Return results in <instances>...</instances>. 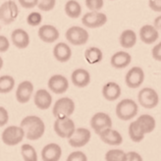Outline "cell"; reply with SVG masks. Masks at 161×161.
Returning <instances> with one entry per match:
<instances>
[{"label": "cell", "mask_w": 161, "mask_h": 161, "mask_svg": "<svg viewBox=\"0 0 161 161\" xmlns=\"http://www.w3.org/2000/svg\"><path fill=\"white\" fill-rule=\"evenodd\" d=\"M9 121V114L5 107L0 106V127L5 126Z\"/></svg>", "instance_id": "obj_37"}, {"label": "cell", "mask_w": 161, "mask_h": 161, "mask_svg": "<svg viewBox=\"0 0 161 161\" xmlns=\"http://www.w3.org/2000/svg\"><path fill=\"white\" fill-rule=\"evenodd\" d=\"M38 37L40 40L46 43H53L56 42L59 36V31L52 25H43L38 29Z\"/></svg>", "instance_id": "obj_15"}, {"label": "cell", "mask_w": 161, "mask_h": 161, "mask_svg": "<svg viewBox=\"0 0 161 161\" xmlns=\"http://www.w3.org/2000/svg\"><path fill=\"white\" fill-rule=\"evenodd\" d=\"M19 3L25 9H33V8L36 7L37 0H19Z\"/></svg>", "instance_id": "obj_39"}, {"label": "cell", "mask_w": 161, "mask_h": 161, "mask_svg": "<svg viewBox=\"0 0 161 161\" xmlns=\"http://www.w3.org/2000/svg\"><path fill=\"white\" fill-rule=\"evenodd\" d=\"M20 127L23 129L25 138L30 141H37L42 138L45 132V124L42 118L36 115L26 116L22 121Z\"/></svg>", "instance_id": "obj_1"}, {"label": "cell", "mask_w": 161, "mask_h": 161, "mask_svg": "<svg viewBox=\"0 0 161 161\" xmlns=\"http://www.w3.org/2000/svg\"><path fill=\"white\" fill-rule=\"evenodd\" d=\"M64 10H65V13L68 17L72 19H77L82 14V7H80V4L78 1H76V0H69V1H67L65 7H64Z\"/></svg>", "instance_id": "obj_28"}, {"label": "cell", "mask_w": 161, "mask_h": 161, "mask_svg": "<svg viewBox=\"0 0 161 161\" xmlns=\"http://www.w3.org/2000/svg\"><path fill=\"white\" fill-rule=\"evenodd\" d=\"M0 30H1V27H0Z\"/></svg>", "instance_id": "obj_46"}, {"label": "cell", "mask_w": 161, "mask_h": 161, "mask_svg": "<svg viewBox=\"0 0 161 161\" xmlns=\"http://www.w3.org/2000/svg\"><path fill=\"white\" fill-rule=\"evenodd\" d=\"M110 1H114V0H110Z\"/></svg>", "instance_id": "obj_45"}, {"label": "cell", "mask_w": 161, "mask_h": 161, "mask_svg": "<svg viewBox=\"0 0 161 161\" xmlns=\"http://www.w3.org/2000/svg\"><path fill=\"white\" fill-rule=\"evenodd\" d=\"M125 161H143L142 157L140 153L136 151H130L126 153V160Z\"/></svg>", "instance_id": "obj_40"}, {"label": "cell", "mask_w": 161, "mask_h": 161, "mask_svg": "<svg viewBox=\"0 0 161 161\" xmlns=\"http://www.w3.org/2000/svg\"><path fill=\"white\" fill-rule=\"evenodd\" d=\"M120 45L124 48H132L136 43V35L133 30H125L119 37Z\"/></svg>", "instance_id": "obj_26"}, {"label": "cell", "mask_w": 161, "mask_h": 161, "mask_svg": "<svg viewBox=\"0 0 161 161\" xmlns=\"http://www.w3.org/2000/svg\"><path fill=\"white\" fill-rule=\"evenodd\" d=\"M48 87L55 94H62L66 92L69 88V80L65 76L53 75L48 80Z\"/></svg>", "instance_id": "obj_13"}, {"label": "cell", "mask_w": 161, "mask_h": 161, "mask_svg": "<svg viewBox=\"0 0 161 161\" xmlns=\"http://www.w3.org/2000/svg\"><path fill=\"white\" fill-rule=\"evenodd\" d=\"M22 156L24 161H37V153L36 148L29 143H25L21 147Z\"/></svg>", "instance_id": "obj_31"}, {"label": "cell", "mask_w": 161, "mask_h": 161, "mask_svg": "<svg viewBox=\"0 0 161 161\" xmlns=\"http://www.w3.org/2000/svg\"><path fill=\"white\" fill-rule=\"evenodd\" d=\"M10 47V42L4 36H0V52H6Z\"/></svg>", "instance_id": "obj_41"}, {"label": "cell", "mask_w": 161, "mask_h": 161, "mask_svg": "<svg viewBox=\"0 0 161 161\" xmlns=\"http://www.w3.org/2000/svg\"><path fill=\"white\" fill-rule=\"evenodd\" d=\"M103 58V53L98 47H88L85 51V59L88 64H97Z\"/></svg>", "instance_id": "obj_27"}, {"label": "cell", "mask_w": 161, "mask_h": 161, "mask_svg": "<svg viewBox=\"0 0 161 161\" xmlns=\"http://www.w3.org/2000/svg\"><path fill=\"white\" fill-rule=\"evenodd\" d=\"M66 161H87V156L83 151H73L68 155Z\"/></svg>", "instance_id": "obj_36"}, {"label": "cell", "mask_w": 161, "mask_h": 161, "mask_svg": "<svg viewBox=\"0 0 161 161\" xmlns=\"http://www.w3.org/2000/svg\"><path fill=\"white\" fill-rule=\"evenodd\" d=\"M128 133H129V136H130V139L134 142H141L144 139V136H146V135H144V133L142 132V128L139 126V124H138L136 121L131 122V124L129 125Z\"/></svg>", "instance_id": "obj_29"}, {"label": "cell", "mask_w": 161, "mask_h": 161, "mask_svg": "<svg viewBox=\"0 0 161 161\" xmlns=\"http://www.w3.org/2000/svg\"><path fill=\"white\" fill-rule=\"evenodd\" d=\"M149 8L154 12H161V0H148Z\"/></svg>", "instance_id": "obj_42"}, {"label": "cell", "mask_w": 161, "mask_h": 161, "mask_svg": "<svg viewBox=\"0 0 161 161\" xmlns=\"http://www.w3.org/2000/svg\"><path fill=\"white\" fill-rule=\"evenodd\" d=\"M92 138V133L90 130L86 128H78L75 129V131L70 138H69V144L72 147H83L86 144L88 143Z\"/></svg>", "instance_id": "obj_10"}, {"label": "cell", "mask_w": 161, "mask_h": 161, "mask_svg": "<svg viewBox=\"0 0 161 161\" xmlns=\"http://www.w3.org/2000/svg\"><path fill=\"white\" fill-rule=\"evenodd\" d=\"M141 40L146 44H152L159 38V31L152 25H144L140 30Z\"/></svg>", "instance_id": "obj_21"}, {"label": "cell", "mask_w": 161, "mask_h": 161, "mask_svg": "<svg viewBox=\"0 0 161 161\" xmlns=\"http://www.w3.org/2000/svg\"><path fill=\"white\" fill-rule=\"evenodd\" d=\"M153 26L158 31H160V30H161V16H158V17H156L155 18V20H154V23H153Z\"/></svg>", "instance_id": "obj_43"}, {"label": "cell", "mask_w": 161, "mask_h": 161, "mask_svg": "<svg viewBox=\"0 0 161 161\" xmlns=\"http://www.w3.org/2000/svg\"><path fill=\"white\" fill-rule=\"evenodd\" d=\"M116 115L122 121H130L136 116L139 106L136 102L131 98H125L118 102L116 106Z\"/></svg>", "instance_id": "obj_2"}, {"label": "cell", "mask_w": 161, "mask_h": 161, "mask_svg": "<svg viewBox=\"0 0 161 161\" xmlns=\"http://www.w3.org/2000/svg\"><path fill=\"white\" fill-rule=\"evenodd\" d=\"M91 127L95 132V134L98 135L106 129L112 128V119L107 113L97 112L91 119Z\"/></svg>", "instance_id": "obj_11"}, {"label": "cell", "mask_w": 161, "mask_h": 161, "mask_svg": "<svg viewBox=\"0 0 161 161\" xmlns=\"http://www.w3.org/2000/svg\"><path fill=\"white\" fill-rule=\"evenodd\" d=\"M56 5V0H37V7L39 10L48 12L54 9Z\"/></svg>", "instance_id": "obj_33"}, {"label": "cell", "mask_w": 161, "mask_h": 161, "mask_svg": "<svg viewBox=\"0 0 161 161\" xmlns=\"http://www.w3.org/2000/svg\"><path fill=\"white\" fill-rule=\"evenodd\" d=\"M25 138L23 129L20 126H9L2 132V142L9 147H14L21 143Z\"/></svg>", "instance_id": "obj_6"}, {"label": "cell", "mask_w": 161, "mask_h": 161, "mask_svg": "<svg viewBox=\"0 0 161 161\" xmlns=\"http://www.w3.org/2000/svg\"><path fill=\"white\" fill-rule=\"evenodd\" d=\"M42 21V17L38 12L31 13L27 17V23L31 27H36V26L40 25Z\"/></svg>", "instance_id": "obj_34"}, {"label": "cell", "mask_w": 161, "mask_h": 161, "mask_svg": "<svg viewBox=\"0 0 161 161\" xmlns=\"http://www.w3.org/2000/svg\"><path fill=\"white\" fill-rule=\"evenodd\" d=\"M34 102L36 106L40 110H46L48 109L52 104V96L44 88L38 90L34 96Z\"/></svg>", "instance_id": "obj_19"}, {"label": "cell", "mask_w": 161, "mask_h": 161, "mask_svg": "<svg viewBox=\"0 0 161 161\" xmlns=\"http://www.w3.org/2000/svg\"><path fill=\"white\" fill-rule=\"evenodd\" d=\"M62 156V148L57 143H48L42 150V159L43 161H59Z\"/></svg>", "instance_id": "obj_17"}, {"label": "cell", "mask_w": 161, "mask_h": 161, "mask_svg": "<svg viewBox=\"0 0 161 161\" xmlns=\"http://www.w3.org/2000/svg\"><path fill=\"white\" fill-rule=\"evenodd\" d=\"M132 56L126 51H118L112 55L110 63L115 69H124L131 64Z\"/></svg>", "instance_id": "obj_23"}, {"label": "cell", "mask_w": 161, "mask_h": 161, "mask_svg": "<svg viewBox=\"0 0 161 161\" xmlns=\"http://www.w3.org/2000/svg\"><path fill=\"white\" fill-rule=\"evenodd\" d=\"M3 59L1 58V56H0V70H1L2 69V67H3Z\"/></svg>", "instance_id": "obj_44"}, {"label": "cell", "mask_w": 161, "mask_h": 161, "mask_svg": "<svg viewBox=\"0 0 161 161\" xmlns=\"http://www.w3.org/2000/svg\"><path fill=\"white\" fill-rule=\"evenodd\" d=\"M107 22V16L99 11H91L86 13L83 18V25L90 29H97L104 26Z\"/></svg>", "instance_id": "obj_9"}, {"label": "cell", "mask_w": 161, "mask_h": 161, "mask_svg": "<svg viewBox=\"0 0 161 161\" xmlns=\"http://www.w3.org/2000/svg\"><path fill=\"white\" fill-rule=\"evenodd\" d=\"M71 80L77 87H86L91 83V74L86 69L79 68L72 73Z\"/></svg>", "instance_id": "obj_20"}, {"label": "cell", "mask_w": 161, "mask_h": 161, "mask_svg": "<svg viewBox=\"0 0 161 161\" xmlns=\"http://www.w3.org/2000/svg\"><path fill=\"white\" fill-rule=\"evenodd\" d=\"M65 36L71 44L79 46V45H84L87 42L90 35L86 31V29L79 26H73L67 30Z\"/></svg>", "instance_id": "obj_7"}, {"label": "cell", "mask_w": 161, "mask_h": 161, "mask_svg": "<svg viewBox=\"0 0 161 161\" xmlns=\"http://www.w3.org/2000/svg\"><path fill=\"white\" fill-rule=\"evenodd\" d=\"M121 87L115 82H109L105 84L102 87L103 97L108 101H115L121 96Z\"/></svg>", "instance_id": "obj_24"}, {"label": "cell", "mask_w": 161, "mask_h": 161, "mask_svg": "<svg viewBox=\"0 0 161 161\" xmlns=\"http://www.w3.org/2000/svg\"><path fill=\"white\" fill-rule=\"evenodd\" d=\"M15 79L10 75L0 77V93H9L14 90Z\"/></svg>", "instance_id": "obj_30"}, {"label": "cell", "mask_w": 161, "mask_h": 161, "mask_svg": "<svg viewBox=\"0 0 161 161\" xmlns=\"http://www.w3.org/2000/svg\"><path fill=\"white\" fill-rule=\"evenodd\" d=\"M144 80V72L141 67L135 66L127 72L125 77V83L128 87L138 88Z\"/></svg>", "instance_id": "obj_12"}, {"label": "cell", "mask_w": 161, "mask_h": 161, "mask_svg": "<svg viewBox=\"0 0 161 161\" xmlns=\"http://www.w3.org/2000/svg\"><path fill=\"white\" fill-rule=\"evenodd\" d=\"M34 92V85L30 80H23L16 90V99L18 102L25 104L31 100Z\"/></svg>", "instance_id": "obj_14"}, {"label": "cell", "mask_w": 161, "mask_h": 161, "mask_svg": "<svg viewBox=\"0 0 161 161\" xmlns=\"http://www.w3.org/2000/svg\"><path fill=\"white\" fill-rule=\"evenodd\" d=\"M126 152L122 149H110L105 153V161H125Z\"/></svg>", "instance_id": "obj_32"}, {"label": "cell", "mask_w": 161, "mask_h": 161, "mask_svg": "<svg viewBox=\"0 0 161 161\" xmlns=\"http://www.w3.org/2000/svg\"><path fill=\"white\" fill-rule=\"evenodd\" d=\"M54 58L58 62L66 63L72 57V49L71 47L65 42H59L53 48Z\"/></svg>", "instance_id": "obj_22"}, {"label": "cell", "mask_w": 161, "mask_h": 161, "mask_svg": "<svg viewBox=\"0 0 161 161\" xmlns=\"http://www.w3.org/2000/svg\"><path fill=\"white\" fill-rule=\"evenodd\" d=\"M138 100L141 106L146 109H152L158 105L159 95L152 87H143L139 92Z\"/></svg>", "instance_id": "obj_4"}, {"label": "cell", "mask_w": 161, "mask_h": 161, "mask_svg": "<svg viewBox=\"0 0 161 161\" xmlns=\"http://www.w3.org/2000/svg\"><path fill=\"white\" fill-rule=\"evenodd\" d=\"M136 121L138 122L139 126L142 128V130L144 133V135L149 134V133L153 132L155 130L156 121H155V119L152 117L151 115L142 114L138 119H136Z\"/></svg>", "instance_id": "obj_25"}, {"label": "cell", "mask_w": 161, "mask_h": 161, "mask_svg": "<svg viewBox=\"0 0 161 161\" xmlns=\"http://www.w3.org/2000/svg\"><path fill=\"white\" fill-rule=\"evenodd\" d=\"M151 54L154 60L158 62L161 61V42H158L155 46H153L151 50Z\"/></svg>", "instance_id": "obj_38"}, {"label": "cell", "mask_w": 161, "mask_h": 161, "mask_svg": "<svg viewBox=\"0 0 161 161\" xmlns=\"http://www.w3.org/2000/svg\"><path fill=\"white\" fill-rule=\"evenodd\" d=\"M54 132L62 139H69L73 135L76 125L75 122L70 117H60L56 118L53 125Z\"/></svg>", "instance_id": "obj_3"}, {"label": "cell", "mask_w": 161, "mask_h": 161, "mask_svg": "<svg viewBox=\"0 0 161 161\" xmlns=\"http://www.w3.org/2000/svg\"><path fill=\"white\" fill-rule=\"evenodd\" d=\"M76 108L74 100L70 97H62L56 100L52 109L53 116L56 118L60 117H70L74 113Z\"/></svg>", "instance_id": "obj_5"}, {"label": "cell", "mask_w": 161, "mask_h": 161, "mask_svg": "<svg viewBox=\"0 0 161 161\" xmlns=\"http://www.w3.org/2000/svg\"><path fill=\"white\" fill-rule=\"evenodd\" d=\"M11 39L13 44L19 49H25L30 45L31 42L29 34L23 29L14 30L11 34Z\"/></svg>", "instance_id": "obj_18"}, {"label": "cell", "mask_w": 161, "mask_h": 161, "mask_svg": "<svg viewBox=\"0 0 161 161\" xmlns=\"http://www.w3.org/2000/svg\"><path fill=\"white\" fill-rule=\"evenodd\" d=\"M103 5V0H86V6L91 11H99Z\"/></svg>", "instance_id": "obj_35"}, {"label": "cell", "mask_w": 161, "mask_h": 161, "mask_svg": "<svg viewBox=\"0 0 161 161\" xmlns=\"http://www.w3.org/2000/svg\"><path fill=\"white\" fill-rule=\"evenodd\" d=\"M19 15V8L14 1L4 2L0 6V21L5 25H9L16 21Z\"/></svg>", "instance_id": "obj_8"}, {"label": "cell", "mask_w": 161, "mask_h": 161, "mask_svg": "<svg viewBox=\"0 0 161 161\" xmlns=\"http://www.w3.org/2000/svg\"><path fill=\"white\" fill-rule=\"evenodd\" d=\"M100 140L108 146H121L123 143V136L118 131L108 128L98 134Z\"/></svg>", "instance_id": "obj_16"}]
</instances>
